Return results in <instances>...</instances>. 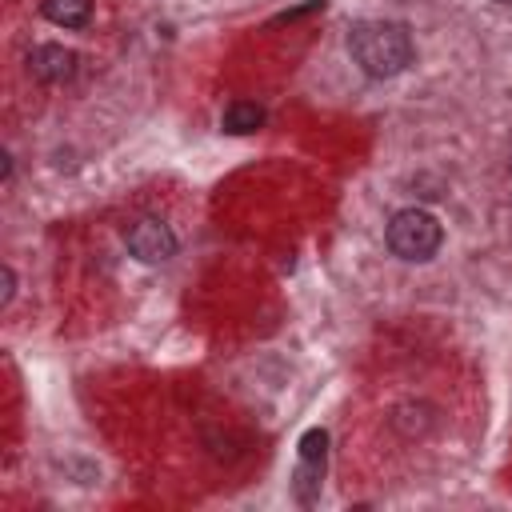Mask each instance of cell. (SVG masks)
Wrapping results in <instances>:
<instances>
[{"mask_svg": "<svg viewBox=\"0 0 512 512\" xmlns=\"http://www.w3.org/2000/svg\"><path fill=\"white\" fill-rule=\"evenodd\" d=\"M28 72L44 84H60L76 72V52H68L64 44H36L28 52Z\"/></svg>", "mask_w": 512, "mask_h": 512, "instance_id": "cell-5", "label": "cell"}, {"mask_svg": "<svg viewBox=\"0 0 512 512\" xmlns=\"http://www.w3.org/2000/svg\"><path fill=\"white\" fill-rule=\"evenodd\" d=\"M124 244L128 252L140 260V264H164L176 256V232L160 220V216H140L128 224L124 232Z\"/></svg>", "mask_w": 512, "mask_h": 512, "instance_id": "cell-3", "label": "cell"}, {"mask_svg": "<svg viewBox=\"0 0 512 512\" xmlns=\"http://www.w3.org/2000/svg\"><path fill=\"white\" fill-rule=\"evenodd\" d=\"M324 448H328V432L324 428H308L300 436V464H296V500L312 504L320 492V476H324Z\"/></svg>", "mask_w": 512, "mask_h": 512, "instance_id": "cell-4", "label": "cell"}, {"mask_svg": "<svg viewBox=\"0 0 512 512\" xmlns=\"http://www.w3.org/2000/svg\"><path fill=\"white\" fill-rule=\"evenodd\" d=\"M348 56L364 76L388 80L412 64V36L400 20H360L348 32Z\"/></svg>", "mask_w": 512, "mask_h": 512, "instance_id": "cell-1", "label": "cell"}, {"mask_svg": "<svg viewBox=\"0 0 512 512\" xmlns=\"http://www.w3.org/2000/svg\"><path fill=\"white\" fill-rule=\"evenodd\" d=\"M444 240V228L440 220L428 212V208H400L392 220H388V248L408 260V264H424L436 256Z\"/></svg>", "mask_w": 512, "mask_h": 512, "instance_id": "cell-2", "label": "cell"}, {"mask_svg": "<svg viewBox=\"0 0 512 512\" xmlns=\"http://www.w3.org/2000/svg\"><path fill=\"white\" fill-rule=\"evenodd\" d=\"M224 132L228 136H248V132H256V128H264V108L256 104V100H232L228 108H224Z\"/></svg>", "mask_w": 512, "mask_h": 512, "instance_id": "cell-6", "label": "cell"}, {"mask_svg": "<svg viewBox=\"0 0 512 512\" xmlns=\"http://www.w3.org/2000/svg\"><path fill=\"white\" fill-rule=\"evenodd\" d=\"M0 180H4V184L12 180V156H8V152L0 156Z\"/></svg>", "mask_w": 512, "mask_h": 512, "instance_id": "cell-9", "label": "cell"}, {"mask_svg": "<svg viewBox=\"0 0 512 512\" xmlns=\"http://www.w3.org/2000/svg\"><path fill=\"white\" fill-rule=\"evenodd\" d=\"M12 292H16V272L4 264L0 268V304H12Z\"/></svg>", "mask_w": 512, "mask_h": 512, "instance_id": "cell-8", "label": "cell"}, {"mask_svg": "<svg viewBox=\"0 0 512 512\" xmlns=\"http://www.w3.org/2000/svg\"><path fill=\"white\" fill-rule=\"evenodd\" d=\"M40 12L56 28H84L88 16H92V0H44Z\"/></svg>", "mask_w": 512, "mask_h": 512, "instance_id": "cell-7", "label": "cell"}, {"mask_svg": "<svg viewBox=\"0 0 512 512\" xmlns=\"http://www.w3.org/2000/svg\"><path fill=\"white\" fill-rule=\"evenodd\" d=\"M496 4H512V0H496Z\"/></svg>", "mask_w": 512, "mask_h": 512, "instance_id": "cell-10", "label": "cell"}]
</instances>
